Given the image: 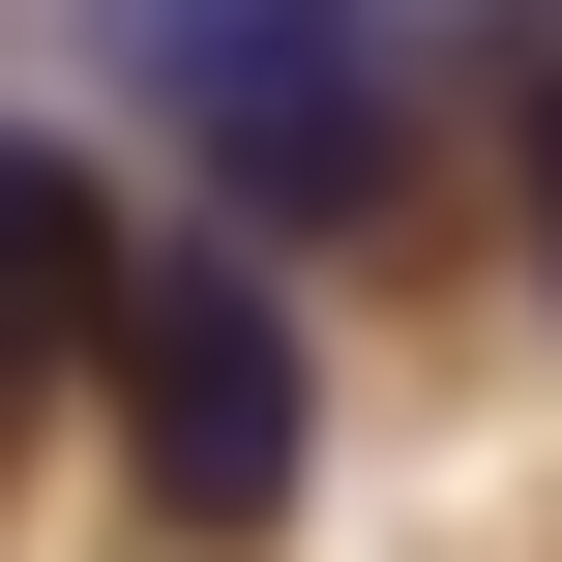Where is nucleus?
Listing matches in <instances>:
<instances>
[{"instance_id":"nucleus-4","label":"nucleus","mask_w":562,"mask_h":562,"mask_svg":"<svg viewBox=\"0 0 562 562\" xmlns=\"http://www.w3.org/2000/svg\"><path fill=\"white\" fill-rule=\"evenodd\" d=\"M504 178H533V296H562V30L504 59Z\"/></svg>"},{"instance_id":"nucleus-2","label":"nucleus","mask_w":562,"mask_h":562,"mask_svg":"<svg viewBox=\"0 0 562 562\" xmlns=\"http://www.w3.org/2000/svg\"><path fill=\"white\" fill-rule=\"evenodd\" d=\"M89 385H119V474H148L178 562H267V533H296V474H326V356H296L267 237H119Z\"/></svg>"},{"instance_id":"nucleus-5","label":"nucleus","mask_w":562,"mask_h":562,"mask_svg":"<svg viewBox=\"0 0 562 562\" xmlns=\"http://www.w3.org/2000/svg\"><path fill=\"white\" fill-rule=\"evenodd\" d=\"M533 30H562V0H533Z\"/></svg>"},{"instance_id":"nucleus-3","label":"nucleus","mask_w":562,"mask_h":562,"mask_svg":"<svg viewBox=\"0 0 562 562\" xmlns=\"http://www.w3.org/2000/svg\"><path fill=\"white\" fill-rule=\"evenodd\" d=\"M89 326H119V207H89V148H30V119H0V385H30V356H89Z\"/></svg>"},{"instance_id":"nucleus-1","label":"nucleus","mask_w":562,"mask_h":562,"mask_svg":"<svg viewBox=\"0 0 562 562\" xmlns=\"http://www.w3.org/2000/svg\"><path fill=\"white\" fill-rule=\"evenodd\" d=\"M89 59L148 148H207L237 237H356L415 178V0H89Z\"/></svg>"}]
</instances>
